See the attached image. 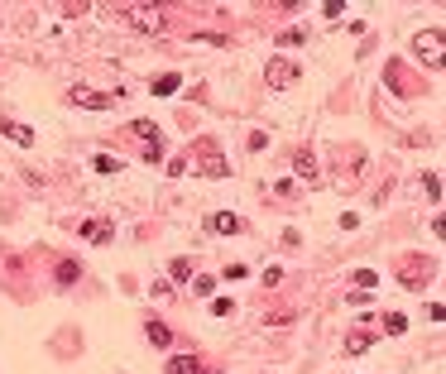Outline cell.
I'll return each mask as SVG.
<instances>
[{"label":"cell","mask_w":446,"mask_h":374,"mask_svg":"<svg viewBox=\"0 0 446 374\" xmlns=\"http://www.w3.org/2000/svg\"><path fill=\"white\" fill-rule=\"evenodd\" d=\"M432 274H437V264H432L427 255H408V259L398 264V283H403V288H427Z\"/></svg>","instance_id":"obj_1"},{"label":"cell","mask_w":446,"mask_h":374,"mask_svg":"<svg viewBox=\"0 0 446 374\" xmlns=\"http://www.w3.org/2000/svg\"><path fill=\"white\" fill-rule=\"evenodd\" d=\"M125 19H130L139 34H163V10H154V5H130Z\"/></svg>","instance_id":"obj_2"},{"label":"cell","mask_w":446,"mask_h":374,"mask_svg":"<svg viewBox=\"0 0 446 374\" xmlns=\"http://www.w3.org/2000/svg\"><path fill=\"white\" fill-rule=\"evenodd\" d=\"M298 77H303V72H298V63H288V58H274V63H269V72H264V82H269L274 92L298 87Z\"/></svg>","instance_id":"obj_3"},{"label":"cell","mask_w":446,"mask_h":374,"mask_svg":"<svg viewBox=\"0 0 446 374\" xmlns=\"http://www.w3.org/2000/svg\"><path fill=\"white\" fill-rule=\"evenodd\" d=\"M413 53H418L427 68H442V53H446L442 34H437V29H432V34H418V39H413Z\"/></svg>","instance_id":"obj_4"},{"label":"cell","mask_w":446,"mask_h":374,"mask_svg":"<svg viewBox=\"0 0 446 374\" xmlns=\"http://www.w3.org/2000/svg\"><path fill=\"white\" fill-rule=\"evenodd\" d=\"M68 101H72V106H87V110H106V106H120V101H125V92L120 96H101V92H87V87H72V92H68Z\"/></svg>","instance_id":"obj_5"},{"label":"cell","mask_w":446,"mask_h":374,"mask_svg":"<svg viewBox=\"0 0 446 374\" xmlns=\"http://www.w3.org/2000/svg\"><path fill=\"white\" fill-rule=\"evenodd\" d=\"M197 168H202L207 178H230V164H225V159H221V154H216V149H212V144L202 149V159H197Z\"/></svg>","instance_id":"obj_6"},{"label":"cell","mask_w":446,"mask_h":374,"mask_svg":"<svg viewBox=\"0 0 446 374\" xmlns=\"http://www.w3.org/2000/svg\"><path fill=\"white\" fill-rule=\"evenodd\" d=\"M240 230H245V221L235 211H216L212 216V235H240Z\"/></svg>","instance_id":"obj_7"},{"label":"cell","mask_w":446,"mask_h":374,"mask_svg":"<svg viewBox=\"0 0 446 374\" xmlns=\"http://www.w3.org/2000/svg\"><path fill=\"white\" fill-rule=\"evenodd\" d=\"M293 168H298L303 183H317V159H312V149H298V154H293Z\"/></svg>","instance_id":"obj_8"},{"label":"cell","mask_w":446,"mask_h":374,"mask_svg":"<svg viewBox=\"0 0 446 374\" xmlns=\"http://www.w3.org/2000/svg\"><path fill=\"white\" fill-rule=\"evenodd\" d=\"M0 130H5V139H14V144H34V130L19 125V120H0Z\"/></svg>","instance_id":"obj_9"},{"label":"cell","mask_w":446,"mask_h":374,"mask_svg":"<svg viewBox=\"0 0 446 374\" xmlns=\"http://www.w3.org/2000/svg\"><path fill=\"white\" fill-rule=\"evenodd\" d=\"M82 235H87L92 245H106V240H111V221H82Z\"/></svg>","instance_id":"obj_10"},{"label":"cell","mask_w":446,"mask_h":374,"mask_svg":"<svg viewBox=\"0 0 446 374\" xmlns=\"http://www.w3.org/2000/svg\"><path fill=\"white\" fill-rule=\"evenodd\" d=\"M144 336H149V346H159V351L173 346V331H168L163 322H144Z\"/></svg>","instance_id":"obj_11"},{"label":"cell","mask_w":446,"mask_h":374,"mask_svg":"<svg viewBox=\"0 0 446 374\" xmlns=\"http://www.w3.org/2000/svg\"><path fill=\"white\" fill-rule=\"evenodd\" d=\"M168 374H202V365H197V355H173Z\"/></svg>","instance_id":"obj_12"},{"label":"cell","mask_w":446,"mask_h":374,"mask_svg":"<svg viewBox=\"0 0 446 374\" xmlns=\"http://www.w3.org/2000/svg\"><path fill=\"white\" fill-rule=\"evenodd\" d=\"M130 130H134V135H139V139H154V144H159V149H163V135H159V125H154V120H134V125H130Z\"/></svg>","instance_id":"obj_13"},{"label":"cell","mask_w":446,"mask_h":374,"mask_svg":"<svg viewBox=\"0 0 446 374\" xmlns=\"http://www.w3.org/2000/svg\"><path fill=\"white\" fill-rule=\"evenodd\" d=\"M77 279H82V264H77V259H63V264H58V283L68 288V283H77Z\"/></svg>","instance_id":"obj_14"},{"label":"cell","mask_w":446,"mask_h":374,"mask_svg":"<svg viewBox=\"0 0 446 374\" xmlns=\"http://www.w3.org/2000/svg\"><path fill=\"white\" fill-rule=\"evenodd\" d=\"M369 346H374V336H369V331H355V336H345V351H350V355H360V351H369Z\"/></svg>","instance_id":"obj_15"},{"label":"cell","mask_w":446,"mask_h":374,"mask_svg":"<svg viewBox=\"0 0 446 374\" xmlns=\"http://www.w3.org/2000/svg\"><path fill=\"white\" fill-rule=\"evenodd\" d=\"M178 92V72H163V77H154V96H173Z\"/></svg>","instance_id":"obj_16"},{"label":"cell","mask_w":446,"mask_h":374,"mask_svg":"<svg viewBox=\"0 0 446 374\" xmlns=\"http://www.w3.org/2000/svg\"><path fill=\"white\" fill-rule=\"evenodd\" d=\"M384 331H394V336H403V331H408V317H398V312H389V317H384Z\"/></svg>","instance_id":"obj_17"},{"label":"cell","mask_w":446,"mask_h":374,"mask_svg":"<svg viewBox=\"0 0 446 374\" xmlns=\"http://www.w3.org/2000/svg\"><path fill=\"white\" fill-rule=\"evenodd\" d=\"M283 43L293 48V43H307V29H283Z\"/></svg>","instance_id":"obj_18"},{"label":"cell","mask_w":446,"mask_h":374,"mask_svg":"<svg viewBox=\"0 0 446 374\" xmlns=\"http://www.w3.org/2000/svg\"><path fill=\"white\" fill-rule=\"evenodd\" d=\"M173 279H192V259H173Z\"/></svg>","instance_id":"obj_19"},{"label":"cell","mask_w":446,"mask_h":374,"mask_svg":"<svg viewBox=\"0 0 446 374\" xmlns=\"http://www.w3.org/2000/svg\"><path fill=\"white\" fill-rule=\"evenodd\" d=\"M97 173H120V164H115L111 154H101V159H97Z\"/></svg>","instance_id":"obj_20"},{"label":"cell","mask_w":446,"mask_h":374,"mask_svg":"<svg viewBox=\"0 0 446 374\" xmlns=\"http://www.w3.org/2000/svg\"><path fill=\"white\" fill-rule=\"evenodd\" d=\"M250 149H254V154H259V149H269V135H264V130H254V135H250Z\"/></svg>","instance_id":"obj_21"},{"label":"cell","mask_w":446,"mask_h":374,"mask_svg":"<svg viewBox=\"0 0 446 374\" xmlns=\"http://www.w3.org/2000/svg\"><path fill=\"white\" fill-rule=\"evenodd\" d=\"M202 374H216V370H202Z\"/></svg>","instance_id":"obj_22"}]
</instances>
